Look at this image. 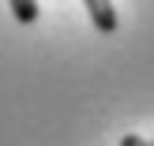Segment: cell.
<instances>
[{"instance_id":"6da1fadb","label":"cell","mask_w":154,"mask_h":146,"mask_svg":"<svg viewBox=\"0 0 154 146\" xmlns=\"http://www.w3.org/2000/svg\"><path fill=\"white\" fill-rule=\"evenodd\" d=\"M83 4H87V15H90L98 34H117V7H113V0H83Z\"/></svg>"},{"instance_id":"7a4b0ae2","label":"cell","mask_w":154,"mask_h":146,"mask_svg":"<svg viewBox=\"0 0 154 146\" xmlns=\"http://www.w3.org/2000/svg\"><path fill=\"white\" fill-rule=\"evenodd\" d=\"M8 7H11L15 22H23V26H30V22H38V0H8Z\"/></svg>"},{"instance_id":"3957f363","label":"cell","mask_w":154,"mask_h":146,"mask_svg":"<svg viewBox=\"0 0 154 146\" xmlns=\"http://www.w3.org/2000/svg\"><path fill=\"white\" fill-rule=\"evenodd\" d=\"M120 146H150V142L139 139V135H124V139H120Z\"/></svg>"},{"instance_id":"277c9868","label":"cell","mask_w":154,"mask_h":146,"mask_svg":"<svg viewBox=\"0 0 154 146\" xmlns=\"http://www.w3.org/2000/svg\"><path fill=\"white\" fill-rule=\"evenodd\" d=\"M150 146H154V142H150Z\"/></svg>"}]
</instances>
